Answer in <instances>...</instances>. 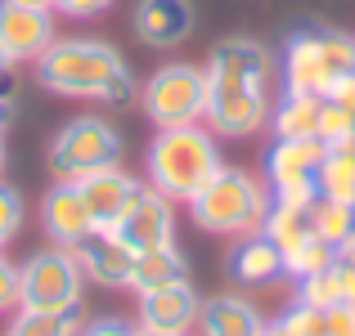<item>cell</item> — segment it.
Segmentation results:
<instances>
[{
  "mask_svg": "<svg viewBox=\"0 0 355 336\" xmlns=\"http://www.w3.org/2000/svg\"><path fill=\"white\" fill-rule=\"evenodd\" d=\"M275 54L257 36H225L207 54V112L202 126L216 139H252L270 126Z\"/></svg>",
  "mask_w": 355,
  "mask_h": 336,
  "instance_id": "cell-1",
  "label": "cell"
},
{
  "mask_svg": "<svg viewBox=\"0 0 355 336\" xmlns=\"http://www.w3.org/2000/svg\"><path fill=\"white\" fill-rule=\"evenodd\" d=\"M32 77L41 90L59 99H77V104L126 108L130 99H139V81L130 63L121 59V50L95 36H59L32 63Z\"/></svg>",
  "mask_w": 355,
  "mask_h": 336,
  "instance_id": "cell-2",
  "label": "cell"
},
{
  "mask_svg": "<svg viewBox=\"0 0 355 336\" xmlns=\"http://www.w3.org/2000/svg\"><path fill=\"white\" fill-rule=\"evenodd\" d=\"M220 166H225L220 162V139L202 121H193V126H162L148 139V153H144L148 189L171 198L175 207L189 202Z\"/></svg>",
  "mask_w": 355,
  "mask_h": 336,
  "instance_id": "cell-3",
  "label": "cell"
},
{
  "mask_svg": "<svg viewBox=\"0 0 355 336\" xmlns=\"http://www.w3.org/2000/svg\"><path fill=\"white\" fill-rule=\"evenodd\" d=\"M270 184L257 180L252 171L239 166H220L184 207H189L193 224L211 238H243V233H261L270 211Z\"/></svg>",
  "mask_w": 355,
  "mask_h": 336,
  "instance_id": "cell-4",
  "label": "cell"
},
{
  "mask_svg": "<svg viewBox=\"0 0 355 336\" xmlns=\"http://www.w3.org/2000/svg\"><path fill=\"white\" fill-rule=\"evenodd\" d=\"M355 68V36L338 27H293L284 36V54H279V77L284 90L293 95H329V86Z\"/></svg>",
  "mask_w": 355,
  "mask_h": 336,
  "instance_id": "cell-5",
  "label": "cell"
},
{
  "mask_svg": "<svg viewBox=\"0 0 355 336\" xmlns=\"http://www.w3.org/2000/svg\"><path fill=\"white\" fill-rule=\"evenodd\" d=\"M121 162V130L113 121L95 117H72L59 126V135L45 148V175L50 184H77L81 175L99 171V166H117Z\"/></svg>",
  "mask_w": 355,
  "mask_h": 336,
  "instance_id": "cell-6",
  "label": "cell"
},
{
  "mask_svg": "<svg viewBox=\"0 0 355 336\" xmlns=\"http://www.w3.org/2000/svg\"><path fill=\"white\" fill-rule=\"evenodd\" d=\"M86 274H81L72 247L32 251L18 265V310H41V314H77L86 301Z\"/></svg>",
  "mask_w": 355,
  "mask_h": 336,
  "instance_id": "cell-7",
  "label": "cell"
},
{
  "mask_svg": "<svg viewBox=\"0 0 355 336\" xmlns=\"http://www.w3.org/2000/svg\"><path fill=\"white\" fill-rule=\"evenodd\" d=\"M139 112L162 126H193L207 112V68L198 63H162L139 86Z\"/></svg>",
  "mask_w": 355,
  "mask_h": 336,
  "instance_id": "cell-8",
  "label": "cell"
},
{
  "mask_svg": "<svg viewBox=\"0 0 355 336\" xmlns=\"http://www.w3.org/2000/svg\"><path fill=\"white\" fill-rule=\"evenodd\" d=\"M117 238L130 251H153V247H171L175 242V202L162 198L157 189L139 184L135 198L126 202V211L117 216Z\"/></svg>",
  "mask_w": 355,
  "mask_h": 336,
  "instance_id": "cell-9",
  "label": "cell"
},
{
  "mask_svg": "<svg viewBox=\"0 0 355 336\" xmlns=\"http://www.w3.org/2000/svg\"><path fill=\"white\" fill-rule=\"evenodd\" d=\"M59 41L54 32V9L18 5V0H0V50L14 63H36L50 45Z\"/></svg>",
  "mask_w": 355,
  "mask_h": 336,
  "instance_id": "cell-10",
  "label": "cell"
},
{
  "mask_svg": "<svg viewBox=\"0 0 355 336\" xmlns=\"http://www.w3.org/2000/svg\"><path fill=\"white\" fill-rule=\"evenodd\" d=\"M72 256H77V265H81V274H86V283L108 287V292H126V287H130L135 251H130L126 242L117 238L113 224H95V229H90L86 238L72 247Z\"/></svg>",
  "mask_w": 355,
  "mask_h": 336,
  "instance_id": "cell-11",
  "label": "cell"
},
{
  "mask_svg": "<svg viewBox=\"0 0 355 336\" xmlns=\"http://www.w3.org/2000/svg\"><path fill=\"white\" fill-rule=\"evenodd\" d=\"M198 27L193 0H135L130 9V36L148 50H175Z\"/></svg>",
  "mask_w": 355,
  "mask_h": 336,
  "instance_id": "cell-12",
  "label": "cell"
},
{
  "mask_svg": "<svg viewBox=\"0 0 355 336\" xmlns=\"http://www.w3.org/2000/svg\"><path fill=\"white\" fill-rule=\"evenodd\" d=\"M41 229L54 247H77L95 229V216L77 193V184H50V193L41 198Z\"/></svg>",
  "mask_w": 355,
  "mask_h": 336,
  "instance_id": "cell-13",
  "label": "cell"
},
{
  "mask_svg": "<svg viewBox=\"0 0 355 336\" xmlns=\"http://www.w3.org/2000/svg\"><path fill=\"white\" fill-rule=\"evenodd\" d=\"M198 310H202V296L189 287V278H175V283L153 287V292L139 296V323H148V328H166V332H180V336L193 332Z\"/></svg>",
  "mask_w": 355,
  "mask_h": 336,
  "instance_id": "cell-14",
  "label": "cell"
},
{
  "mask_svg": "<svg viewBox=\"0 0 355 336\" xmlns=\"http://www.w3.org/2000/svg\"><path fill=\"white\" fill-rule=\"evenodd\" d=\"M139 184H144V180H135L130 171H121V162H117V166H99V171L81 175V180H77V193L86 198L95 224H117V216L126 211V202L135 198Z\"/></svg>",
  "mask_w": 355,
  "mask_h": 336,
  "instance_id": "cell-15",
  "label": "cell"
},
{
  "mask_svg": "<svg viewBox=\"0 0 355 336\" xmlns=\"http://www.w3.org/2000/svg\"><path fill=\"white\" fill-rule=\"evenodd\" d=\"M198 336H261L266 332V319L261 310L239 292H220V296H207L198 310V323H193Z\"/></svg>",
  "mask_w": 355,
  "mask_h": 336,
  "instance_id": "cell-16",
  "label": "cell"
},
{
  "mask_svg": "<svg viewBox=\"0 0 355 336\" xmlns=\"http://www.w3.org/2000/svg\"><path fill=\"white\" fill-rule=\"evenodd\" d=\"M225 274L239 287H266L284 278V251L266 233H243V238H234V251L225 256Z\"/></svg>",
  "mask_w": 355,
  "mask_h": 336,
  "instance_id": "cell-17",
  "label": "cell"
},
{
  "mask_svg": "<svg viewBox=\"0 0 355 336\" xmlns=\"http://www.w3.org/2000/svg\"><path fill=\"white\" fill-rule=\"evenodd\" d=\"M324 162V144L320 139H275L266 153V184L279 189V184H306L315 180Z\"/></svg>",
  "mask_w": 355,
  "mask_h": 336,
  "instance_id": "cell-18",
  "label": "cell"
},
{
  "mask_svg": "<svg viewBox=\"0 0 355 336\" xmlns=\"http://www.w3.org/2000/svg\"><path fill=\"white\" fill-rule=\"evenodd\" d=\"M297 301L315 305V310H333V305H355V265L351 260H333L329 269L302 278L297 283Z\"/></svg>",
  "mask_w": 355,
  "mask_h": 336,
  "instance_id": "cell-19",
  "label": "cell"
},
{
  "mask_svg": "<svg viewBox=\"0 0 355 336\" xmlns=\"http://www.w3.org/2000/svg\"><path fill=\"white\" fill-rule=\"evenodd\" d=\"M175 278H189V260H184V251L175 247H153V251H135V269H130V287L126 292L144 296L153 292V287H166L175 283Z\"/></svg>",
  "mask_w": 355,
  "mask_h": 336,
  "instance_id": "cell-20",
  "label": "cell"
},
{
  "mask_svg": "<svg viewBox=\"0 0 355 336\" xmlns=\"http://www.w3.org/2000/svg\"><path fill=\"white\" fill-rule=\"evenodd\" d=\"M320 108H324L320 95H293V90H284L279 104L270 108V130H275V139H315Z\"/></svg>",
  "mask_w": 355,
  "mask_h": 336,
  "instance_id": "cell-21",
  "label": "cell"
},
{
  "mask_svg": "<svg viewBox=\"0 0 355 336\" xmlns=\"http://www.w3.org/2000/svg\"><path fill=\"white\" fill-rule=\"evenodd\" d=\"M315 189H320V198L355 207V148H324V162L315 171Z\"/></svg>",
  "mask_w": 355,
  "mask_h": 336,
  "instance_id": "cell-22",
  "label": "cell"
},
{
  "mask_svg": "<svg viewBox=\"0 0 355 336\" xmlns=\"http://www.w3.org/2000/svg\"><path fill=\"white\" fill-rule=\"evenodd\" d=\"M5 336H81V310L77 314H41V310H14Z\"/></svg>",
  "mask_w": 355,
  "mask_h": 336,
  "instance_id": "cell-23",
  "label": "cell"
},
{
  "mask_svg": "<svg viewBox=\"0 0 355 336\" xmlns=\"http://www.w3.org/2000/svg\"><path fill=\"white\" fill-rule=\"evenodd\" d=\"M311 229H315V238H324L333 251H338L342 242L355 233V207H347V202H333V198H315Z\"/></svg>",
  "mask_w": 355,
  "mask_h": 336,
  "instance_id": "cell-24",
  "label": "cell"
},
{
  "mask_svg": "<svg viewBox=\"0 0 355 336\" xmlns=\"http://www.w3.org/2000/svg\"><path fill=\"white\" fill-rule=\"evenodd\" d=\"M261 233H266L279 251H293L302 238H311V233H315L311 229V211H297V207H279V202H270Z\"/></svg>",
  "mask_w": 355,
  "mask_h": 336,
  "instance_id": "cell-25",
  "label": "cell"
},
{
  "mask_svg": "<svg viewBox=\"0 0 355 336\" xmlns=\"http://www.w3.org/2000/svg\"><path fill=\"white\" fill-rule=\"evenodd\" d=\"M333 260H338V251H333L324 238H315V233H311V238H302L293 251H284V274L302 283V278H311V274H320V269H329Z\"/></svg>",
  "mask_w": 355,
  "mask_h": 336,
  "instance_id": "cell-26",
  "label": "cell"
},
{
  "mask_svg": "<svg viewBox=\"0 0 355 336\" xmlns=\"http://www.w3.org/2000/svg\"><path fill=\"white\" fill-rule=\"evenodd\" d=\"M315 139H320L324 148H355V112L324 99L320 126H315Z\"/></svg>",
  "mask_w": 355,
  "mask_h": 336,
  "instance_id": "cell-27",
  "label": "cell"
},
{
  "mask_svg": "<svg viewBox=\"0 0 355 336\" xmlns=\"http://www.w3.org/2000/svg\"><path fill=\"white\" fill-rule=\"evenodd\" d=\"M275 323L288 336H329V328H324V310H315V305H306V301H293Z\"/></svg>",
  "mask_w": 355,
  "mask_h": 336,
  "instance_id": "cell-28",
  "label": "cell"
},
{
  "mask_svg": "<svg viewBox=\"0 0 355 336\" xmlns=\"http://www.w3.org/2000/svg\"><path fill=\"white\" fill-rule=\"evenodd\" d=\"M23 216H27L23 193H18L14 184H5V180H0V251H5L9 242L18 238V229H23Z\"/></svg>",
  "mask_w": 355,
  "mask_h": 336,
  "instance_id": "cell-29",
  "label": "cell"
},
{
  "mask_svg": "<svg viewBox=\"0 0 355 336\" xmlns=\"http://www.w3.org/2000/svg\"><path fill=\"white\" fill-rule=\"evenodd\" d=\"M113 9V0H54V14L72 18V23H90V18H104Z\"/></svg>",
  "mask_w": 355,
  "mask_h": 336,
  "instance_id": "cell-30",
  "label": "cell"
},
{
  "mask_svg": "<svg viewBox=\"0 0 355 336\" xmlns=\"http://www.w3.org/2000/svg\"><path fill=\"white\" fill-rule=\"evenodd\" d=\"M18 310V265L0 251V319Z\"/></svg>",
  "mask_w": 355,
  "mask_h": 336,
  "instance_id": "cell-31",
  "label": "cell"
},
{
  "mask_svg": "<svg viewBox=\"0 0 355 336\" xmlns=\"http://www.w3.org/2000/svg\"><path fill=\"white\" fill-rule=\"evenodd\" d=\"M324 328H329V336H355V305L324 310Z\"/></svg>",
  "mask_w": 355,
  "mask_h": 336,
  "instance_id": "cell-32",
  "label": "cell"
},
{
  "mask_svg": "<svg viewBox=\"0 0 355 336\" xmlns=\"http://www.w3.org/2000/svg\"><path fill=\"white\" fill-rule=\"evenodd\" d=\"M324 99H329V104H342V108H351V112H355V68L342 72V77L329 86V95H324Z\"/></svg>",
  "mask_w": 355,
  "mask_h": 336,
  "instance_id": "cell-33",
  "label": "cell"
},
{
  "mask_svg": "<svg viewBox=\"0 0 355 336\" xmlns=\"http://www.w3.org/2000/svg\"><path fill=\"white\" fill-rule=\"evenodd\" d=\"M81 336H130V323H126V319H113V314H104V319L81 323Z\"/></svg>",
  "mask_w": 355,
  "mask_h": 336,
  "instance_id": "cell-34",
  "label": "cell"
},
{
  "mask_svg": "<svg viewBox=\"0 0 355 336\" xmlns=\"http://www.w3.org/2000/svg\"><path fill=\"white\" fill-rule=\"evenodd\" d=\"M130 336H180V332H166V328H148V323H135Z\"/></svg>",
  "mask_w": 355,
  "mask_h": 336,
  "instance_id": "cell-35",
  "label": "cell"
},
{
  "mask_svg": "<svg viewBox=\"0 0 355 336\" xmlns=\"http://www.w3.org/2000/svg\"><path fill=\"white\" fill-rule=\"evenodd\" d=\"M5 166H9V144H5V130H0V175H5Z\"/></svg>",
  "mask_w": 355,
  "mask_h": 336,
  "instance_id": "cell-36",
  "label": "cell"
},
{
  "mask_svg": "<svg viewBox=\"0 0 355 336\" xmlns=\"http://www.w3.org/2000/svg\"><path fill=\"white\" fill-rule=\"evenodd\" d=\"M14 112H18V108H0V130H5L9 121H14Z\"/></svg>",
  "mask_w": 355,
  "mask_h": 336,
  "instance_id": "cell-37",
  "label": "cell"
},
{
  "mask_svg": "<svg viewBox=\"0 0 355 336\" xmlns=\"http://www.w3.org/2000/svg\"><path fill=\"white\" fill-rule=\"evenodd\" d=\"M261 336H288V332L279 328V323H266V332H261Z\"/></svg>",
  "mask_w": 355,
  "mask_h": 336,
  "instance_id": "cell-38",
  "label": "cell"
},
{
  "mask_svg": "<svg viewBox=\"0 0 355 336\" xmlns=\"http://www.w3.org/2000/svg\"><path fill=\"white\" fill-rule=\"evenodd\" d=\"M18 5H36V9H54V0H18Z\"/></svg>",
  "mask_w": 355,
  "mask_h": 336,
  "instance_id": "cell-39",
  "label": "cell"
},
{
  "mask_svg": "<svg viewBox=\"0 0 355 336\" xmlns=\"http://www.w3.org/2000/svg\"><path fill=\"white\" fill-rule=\"evenodd\" d=\"M5 68H14V63H9V59H5V50H0V72H5Z\"/></svg>",
  "mask_w": 355,
  "mask_h": 336,
  "instance_id": "cell-40",
  "label": "cell"
}]
</instances>
